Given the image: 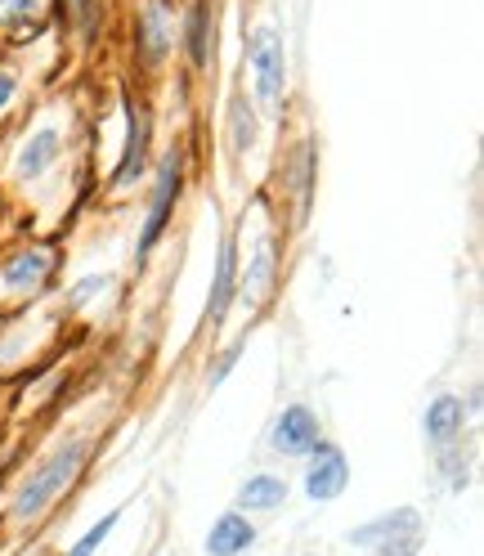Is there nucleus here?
<instances>
[{
	"instance_id": "f257e3e1",
	"label": "nucleus",
	"mask_w": 484,
	"mask_h": 556,
	"mask_svg": "<svg viewBox=\"0 0 484 556\" xmlns=\"http://www.w3.org/2000/svg\"><path fill=\"white\" fill-rule=\"evenodd\" d=\"M86 454H90V444H86V440H67V444H59L54 454L23 480V490L14 494V516H18V520H37V516H46V511L63 498L67 484L81 476Z\"/></svg>"
},
{
	"instance_id": "f03ea898",
	"label": "nucleus",
	"mask_w": 484,
	"mask_h": 556,
	"mask_svg": "<svg viewBox=\"0 0 484 556\" xmlns=\"http://www.w3.org/2000/svg\"><path fill=\"white\" fill-rule=\"evenodd\" d=\"M351 543L372 556H412L422 547V511L418 507H395L364 520L351 530Z\"/></svg>"
},
{
	"instance_id": "7ed1b4c3",
	"label": "nucleus",
	"mask_w": 484,
	"mask_h": 556,
	"mask_svg": "<svg viewBox=\"0 0 484 556\" xmlns=\"http://www.w3.org/2000/svg\"><path fill=\"white\" fill-rule=\"evenodd\" d=\"M180 185H184V153L170 149L162 162H157V180H153V202H149V220L140 229V248H135V265H144L157 248V238L166 233L170 225V212H176V198H180Z\"/></svg>"
},
{
	"instance_id": "20e7f679",
	"label": "nucleus",
	"mask_w": 484,
	"mask_h": 556,
	"mask_svg": "<svg viewBox=\"0 0 484 556\" xmlns=\"http://www.w3.org/2000/svg\"><path fill=\"white\" fill-rule=\"evenodd\" d=\"M247 63L256 73V99L265 113H283V90H288V50L283 37L273 27H260L252 46H247Z\"/></svg>"
},
{
	"instance_id": "39448f33",
	"label": "nucleus",
	"mask_w": 484,
	"mask_h": 556,
	"mask_svg": "<svg viewBox=\"0 0 484 556\" xmlns=\"http://www.w3.org/2000/svg\"><path fill=\"white\" fill-rule=\"evenodd\" d=\"M305 458H309V467H305V494H309V503L341 498L345 484H351V463H345V448L332 444V440H319Z\"/></svg>"
},
{
	"instance_id": "423d86ee",
	"label": "nucleus",
	"mask_w": 484,
	"mask_h": 556,
	"mask_svg": "<svg viewBox=\"0 0 484 556\" xmlns=\"http://www.w3.org/2000/svg\"><path fill=\"white\" fill-rule=\"evenodd\" d=\"M238 296V233H225L220 252H216V274H212V296H206V315L202 324L206 328H220L229 305Z\"/></svg>"
},
{
	"instance_id": "0eeeda50",
	"label": "nucleus",
	"mask_w": 484,
	"mask_h": 556,
	"mask_svg": "<svg viewBox=\"0 0 484 556\" xmlns=\"http://www.w3.org/2000/svg\"><path fill=\"white\" fill-rule=\"evenodd\" d=\"M319 440H323V435H319V417L309 413L305 404H288V408L279 413V422H273V435H269V444L279 448L283 458H305Z\"/></svg>"
},
{
	"instance_id": "6e6552de",
	"label": "nucleus",
	"mask_w": 484,
	"mask_h": 556,
	"mask_svg": "<svg viewBox=\"0 0 484 556\" xmlns=\"http://www.w3.org/2000/svg\"><path fill=\"white\" fill-rule=\"evenodd\" d=\"M144 162H149V113L126 103V153L113 170V185L117 189H130L135 180L144 176Z\"/></svg>"
},
{
	"instance_id": "1a4fd4ad",
	"label": "nucleus",
	"mask_w": 484,
	"mask_h": 556,
	"mask_svg": "<svg viewBox=\"0 0 484 556\" xmlns=\"http://www.w3.org/2000/svg\"><path fill=\"white\" fill-rule=\"evenodd\" d=\"M422 431H426V440H431L435 448L462 440V431H467V404H462L458 395H435V400L426 404Z\"/></svg>"
},
{
	"instance_id": "9d476101",
	"label": "nucleus",
	"mask_w": 484,
	"mask_h": 556,
	"mask_svg": "<svg viewBox=\"0 0 484 556\" xmlns=\"http://www.w3.org/2000/svg\"><path fill=\"white\" fill-rule=\"evenodd\" d=\"M135 50L149 67H157L170 50V18H166V5L162 0H149L140 10V23H135Z\"/></svg>"
},
{
	"instance_id": "9b49d317",
	"label": "nucleus",
	"mask_w": 484,
	"mask_h": 556,
	"mask_svg": "<svg viewBox=\"0 0 484 556\" xmlns=\"http://www.w3.org/2000/svg\"><path fill=\"white\" fill-rule=\"evenodd\" d=\"M212 46H216V5L212 0H193L184 14V50L193 67L212 63Z\"/></svg>"
},
{
	"instance_id": "f8f14e48",
	"label": "nucleus",
	"mask_w": 484,
	"mask_h": 556,
	"mask_svg": "<svg viewBox=\"0 0 484 556\" xmlns=\"http://www.w3.org/2000/svg\"><path fill=\"white\" fill-rule=\"evenodd\" d=\"M256 543V526L247 520V511H225L212 534H206V556H242Z\"/></svg>"
},
{
	"instance_id": "ddd939ff",
	"label": "nucleus",
	"mask_w": 484,
	"mask_h": 556,
	"mask_svg": "<svg viewBox=\"0 0 484 556\" xmlns=\"http://www.w3.org/2000/svg\"><path fill=\"white\" fill-rule=\"evenodd\" d=\"M50 269H54V256L46 248H27L0 269V283H5L10 292H37L50 278Z\"/></svg>"
},
{
	"instance_id": "4468645a",
	"label": "nucleus",
	"mask_w": 484,
	"mask_h": 556,
	"mask_svg": "<svg viewBox=\"0 0 484 556\" xmlns=\"http://www.w3.org/2000/svg\"><path fill=\"white\" fill-rule=\"evenodd\" d=\"M63 153V135L54 130V126H46V130H37L23 144V153H18V162H14V170H18V180H37V176H46L50 170V162Z\"/></svg>"
},
{
	"instance_id": "2eb2a0df",
	"label": "nucleus",
	"mask_w": 484,
	"mask_h": 556,
	"mask_svg": "<svg viewBox=\"0 0 484 556\" xmlns=\"http://www.w3.org/2000/svg\"><path fill=\"white\" fill-rule=\"evenodd\" d=\"M279 503H288V480L256 471L238 484V511H273Z\"/></svg>"
},
{
	"instance_id": "dca6fc26",
	"label": "nucleus",
	"mask_w": 484,
	"mask_h": 556,
	"mask_svg": "<svg viewBox=\"0 0 484 556\" xmlns=\"http://www.w3.org/2000/svg\"><path fill=\"white\" fill-rule=\"evenodd\" d=\"M229 130H233V149H238V153H252V149H256V113H252L247 94H238V99H233V109H229Z\"/></svg>"
},
{
	"instance_id": "f3484780",
	"label": "nucleus",
	"mask_w": 484,
	"mask_h": 556,
	"mask_svg": "<svg viewBox=\"0 0 484 556\" xmlns=\"http://www.w3.org/2000/svg\"><path fill=\"white\" fill-rule=\"evenodd\" d=\"M117 520H122V507H113L109 516H103V520H94V526L73 543V547H67V556H94L99 547H103V539H109L113 530H117Z\"/></svg>"
},
{
	"instance_id": "a211bd4d",
	"label": "nucleus",
	"mask_w": 484,
	"mask_h": 556,
	"mask_svg": "<svg viewBox=\"0 0 484 556\" xmlns=\"http://www.w3.org/2000/svg\"><path fill=\"white\" fill-rule=\"evenodd\" d=\"M242 288L252 292V301L269 296V288H273V252H269V248L256 252V261L247 265V278H242Z\"/></svg>"
},
{
	"instance_id": "6ab92c4d",
	"label": "nucleus",
	"mask_w": 484,
	"mask_h": 556,
	"mask_svg": "<svg viewBox=\"0 0 484 556\" xmlns=\"http://www.w3.org/2000/svg\"><path fill=\"white\" fill-rule=\"evenodd\" d=\"M41 5L37 0H0V31H27L37 23Z\"/></svg>"
},
{
	"instance_id": "aec40b11",
	"label": "nucleus",
	"mask_w": 484,
	"mask_h": 556,
	"mask_svg": "<svg viewBox=\"0 0 484 556\" xmlns=\"http://www.w3.org/2000/svg\"><path fill=\"white\" fill-rule=\"evenodd\" d=\"M103 288H109V278H99V274H90V278H81V283H77V292H73V301H67V305H73V309H77V305H86L90 296H99Z\"/></svg>"
},
{
	"instance_id": "412c9836",
	"label": "nucleus",
	"mask_w": 484,
	"mask_h": 556,
	"mask_svg": "<svg viewBox=\"0 0 484 556\" xmlns=\"http://www.w3.org/2000/svg\"><path fill=\"white\" fill-rule=\"evenodd\" d=\"M242 341H247V337H242ZM242 341H238V345H229V351L220 355V368H216L212 377H206V381H212V387H220V381H225V372H229V368L238 364V351H242Z\"/></svg>"
},
{
	"instance_id": "4be33fe9",
	"label": "nucleus",
	"mask_w": 484,
	"mask_h": 556,
	"mask_svg": "<svg viewBox=\"0 0 484 556\" xmlns=\"http://www.w3.org/2000/svg\"><path fill=\"white\" fill-rule=\"evenodd\" d=\"M14 90H18V77L14 73H0V109L14 99Z\"/></svg>"
}]
</instances>
